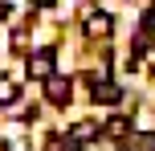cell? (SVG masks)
<instances>
[{
  "instance_id": "8fae6325",
  "label": "cell",
  "mask_w": 155,
  "mask_h": 151,
  "mask_svg": "<svg viewBox=\"0 0 155 151\" xmlns=\"http://www.w3.org/2000/svg\"><path fill=\"white\" fill-rule=\"evenodd\" d=\"M0 21H4V0H0Z\"/></svg>"
},
{
  "instance_id": "5b68a950",
  "label": "cell",
  "mask_w": 155,
  "mask_h": 151,
  "mask_svg": "<svg viewBox=\"0 0 155 151\" xmlns=\"http://www.w3.org/2000/svg\"><path fill=\"white\" fill-rule=\"evenodd\" d=\"M16 98H21V86H16L12 78H4V74H0V106H12Z\"/></svg>"
},
{
  "instance_id": "ba28073f",
  "label": "cell",
  "mask_w": 155,
  "mask_h": 151,
  "mask_svg": "<svg viewBox=\"0 0 155 151\" xmlns=\"http://www.w3.org/2000/svg\"><path fill=\"white\" fill-rule=\"evenodd\" d=\"M143 41H147V45H155V8L143 16Z\"/></svg>"
},
{
  "instance_id": "30bf717a",
  "label": "cell",
  "mask_w": 155,
  "mask_h": 151,
  "mask_svg": "<svg viewBox=\"0 0 155 151\" xmlns=\"http://www.w3.org/2000/svg\"><path fill=\"white\" fill-rule=\"evenodd\" d=\"M33 4H53V0H33Z\"/></svg>"
},
{
  "instance_id": "9c48e42d",
  "label": "cell",
  "mask_w": 155,
  "mask_h": 151,
  "mask_svg": "<svg viewBox=\"0 0 155 151\" xmlns=\"http://www.w3.org/2000/svg\"><path fill=\"white\" fill-rule=\"evenodd\" d=\"M45 151H70V147H65V139L53 135V139H45Z\"/></svg>"
},
{
  "instance_id": "3957f363",
  "label": "cell",
  "mask_w": 155,
  "mask_h": 151,
  "mask_svg": "<svg viewBox=\"0 0 155 151\" xmlns=\"http://www.w3.org/2000/svg\"><path fill=\"white\" fill-rule=\"evenodd\" d=\"M90 94H94V102H106V106H114L118 98H123V90H118L114 82H106V78H90Z\"/></svg>"
},
{
  "instance_id": "7a4b0ae2",
  "label": "cell",
  "mask_w": 155,
  "mask_h": 151,
  "mask_svg": "<svg viewBox=\"0 0 155 151\" xmlns=\"http://www.w3.org/2000/svg\"><path fill=\"white\" fill-rule=\"evenodd\" d=\"M29 78H37V82L53 78V49H37V53L29 57Z\"/></svg>"
},
{
  "instance_id": "6da1fadb",
  "label": "cell",
  "mask_w": 155,
  "mask_h": 151,
  "mask_svg": "<svg viewBox=\"0 0 155 151\" xmlns=\"http://www.w3.org/2000/svg\"><path fill=\"white\" fill-rule=\"evenodd\" d=\"M82 29H86V37L102 41V37L114 33V16H106V12H86V16H82Z\"/></svg>"
},
{
  "instance_id": "52a82bcc",
  "label": "cell",
  "mask_w": 155,
  "mask_h": 151,
  "mask_svg": "<svg viewBox=\"0 0 155 151\" xmlns=\"http://www.w3.org/2000/svg\"><path fill=\"white\" fill-rule=\"evenodd\" d=\"M94 131H98L94 123H74V127H70V139H94Z\"/></svg>"
},
{
  "instance_id": "277c9868",
  "label": "cell",
  "mask_w": 155,
  "mask_h": 151,
  "mask_svg": "<svg viewBox=\"0 0 155 151\" xmlns=\"http://www.w3.org/2000/svg\"><path fill=\"white\" fill-rule=\"evenodd\" d=\"M70 94H74V86H70L65 78H57V74L45 82V98H49L53 106H65V102H70Z\"/></svg>"
},
{
  "instance_id": "8992f818",
  "label": "cell",
  "mask_w": 155,
  "mask_h": 151,
  "mask_svg": "<svg viewBox=\"0 0 155 151\" xmlns=\"http://www.w3.org/2000/svg\"><path fill=\"white\" fill-rule=\"evenodd\" d=\"M102 131H106L110 139H123L127 131H131V119H123V114H110V119H106V127H102Z\"/></svg>"
}]
</instances>
